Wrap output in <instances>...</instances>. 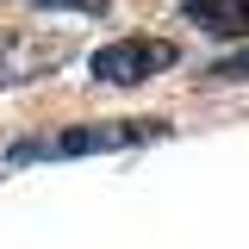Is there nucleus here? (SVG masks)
I'll return each mask as SVG.
<instances>
[{
	"label": "nucleus",
	"mask_w": 249,
	"mask_h": 249,
	"mask_svg": "<svg viewBox=\"0 0 249 249\" xmlns=\"http://www.w3.org/2000/svg\"><path fill=\"white\" fill-rule=\"evenodd\" d=\"M75 56V44L62 31H6L0 37V88H25V81H44L50 69Z\"/></svg>",
	"instance_id": "nucleus-3"
},
{
	"label": "nucleus",
	"mask_w": 249,
	"mask_h": 249,
	"mask_svg": "<svg viewBox=\"0 0 249 249\" xmlns=\"http://www.w3.org/2000/svg\"><path fill=\"white\" fill-rule=\"evenodd\" d=\"M181 19L206 37H249V0H181Z\"/></svg>",
	"instance_id": "nucleus-4"
},
{
	"label": "nucleus",
	"mask_w": 249,
	"mask_h": 249,
	"mask_svg": "<svg viewBox=\"0 0 249 249\" xmlns=\"http://www.w3.org/2000/svg\"><path fill=\"white\" fill-rule=\"evenodd\" d=\"M168 124L162 119H106V124H69L56 137H25L13 143L6 162H62V156H106V150H131V143H150Z\"/></svg>",
	"instance_id": "nucleus-1"
},
{
	"label": "nucleus",
	"mask_w": 249,
	"mask_h": 249,
	"mask_svg": "<svg viewBox=\"0 0 249 249\" xmlns=\"http://www.w3.org/2000/svg\"><path fill=\"white\" fill-rule=\"evenodd\" d=\"M206 81H249V44L237 50V56H224V62H212L206 69Z\"/></svg>",
	"instance_id": "nucleus-5"
},
{
	"label": "nucleus",
	"mask_w": 249,
	"mask_h": 249,
	"mask_svg": "<svg viewBox=\"0 0 249 249\" xmlns=\"http://www.w3.org/2000/svg\"><path fill=\"white\" fill-rule=\"evenodd\" d=\"M175 62H181V50L168 37H119V44H100L88 56V69L106 88H137V81H150V75L175 69Z\"/></svg>",
	"instance_id": "nucleus-2"
},
{
	"label": "nucleus",
	"mask_w": 249,
	"mask_h": 249,
	"mask_svg": "<svg viewBox=\"0 0 249 249\" xmlns=\"http://www.w3.org/2000/svg\"><path fill=\"white\" fill-rule=\"evenodd\" d=\"M31 6H75V13H100L106 0H31Z\"/></svg>",
	"instance_id": "nucleus-6"
}]
</instances>
